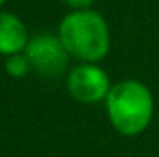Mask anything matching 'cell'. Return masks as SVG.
I'll return each mask as SVG.
<instances>
[{"instance_id":"5","label":"cell","mask_w":159,"mask_h":157,"mask_svg":"<svg viewBox=\"0 0 159 157\" xmlns=\"http://www.w3.org/2000/svg\"><path fill=\"white\" fill-rule=\"evenodd\" d=\"M26 44V30L11 13H0V52L15 54Z\"/></svg>"},{"instance_id":"4","label":"cell","mask_w":159,"mask_h":157,"mask_svg":"<svg viewBox=\"0 0 159 157\" xmlns=\"http://www.w3.org/2000/svg\"><path fill=\"white\" fill-rule=\"evenodd\" d=\"M69 91L81 102H96L109 94V79L94 65H80L69 76Z\"/></svg>"},{"instance_id":"1","label":"cell","mask_w":159,"mask_h":157,"mask_svg":"<svg viewBox=\"0 0 159 157\" xmlns=\"http://www.w3.org/2000/svg\"><path fill=\"white\" fill-rule=\"evenodd\" d=\"M59 39L72 56L96 61L109 48V34L104 19L94 11H76L63 19Z\"/></svg>"},{"instance_id":"8","label":"cell","mask_w":159,"mask_h":157,"mask_svg":"<svg viewBox=\"0 0 159 157\" xmlns=\"http://www.w3.org/2000/svg\"><path fill=\"white\" fill-rule=\"evenodd\" d=\"M0 2H2V0H0Z\"/></svg>"},{"instance_id":"7","label":"cell","mask_w":159,"mask_h":157,"mask_svg":"<svg viewBox=\"0 0 159 157\" xmlns=\"http://www.w3.org/2000/svg\"><path fill=\"white\" fill-rule=\"evenodd\" d=\"M67 2H70L72 6H87V4H91L93 0H67Z\"/></svg>"},{"instance_id":"3","label":"cell","mask_w":159,"mask_h":157,"mask_svg":"<svg viewBox=\"0 0 159 157\" xmlns=\"http://www.w3.org/2000/svg\"><path fill=\"white\" fill-rule=\"evenodd\" d=\"M61 39L41 34L35 35L26 46V57L28 61L37 69L43 76H57L67 67V54Z\"/></svg>"},{"instance_id":"2","label":"cell","mask_w":159,"mask_h":157,"mask_svg":"<svg viewBox=\"0 0 159 157\" xmlns=\"http://www.w3.org/2000/svg\"><path fill=\"white\" fill-rule=\"evenodd\" d=\"M150 91L139 81L117 83L107 94V113L113 126L124 135L141 133L152 118Z\"/></svg>"},{"instance_id":"6","label":"cell","mask_w":159,"mask_h":157,"mask_svg":"<svg viewBox=\"0 0 159 157\" xmlns=\"http://www.w3.org/2000/svg\"><path fill=\"white\" fill-rule=\"evenodd\" d=\"M28 57H24V56H19V54H15V56H11L7 61H6V70L11 74V76H24L26 72H28Z\"/></svg>"}]
</instances>
